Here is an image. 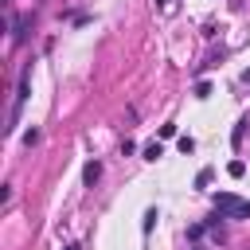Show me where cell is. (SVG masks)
<instances>
[{"label":"cell","mask_w":250,"mask_h":250,"mask_svg":"<svg viewBox=\"0 0 250 250\" xmlns=\"http://www.w3.org/2000/svg\"><path fill=\"white\" fill-rule=\"evenodd\" d=\"M27 90H31V66H23V74H20V82H16V102H12V125H16V117H20V105L27 102ZM8 125V129H12Z\"/></svg>","instance_id":"1"},{"label":"cell","mask_w":250,"mask_h":250,"mask_svg":"<svg viewBox=\"0 0 250 250\" xmlns=\"http://www.w3.org/2000/svg\"><path fill=\"white\" fill-rule=\"evenodd\" d=\"M98 176H102V164H98V160H90V164L82 168V184H86V188H94V184H98Z\"/></svg>","instance_id":"2"},{"label":"cell","mask_w":250,"mask_h":250,"mask_svg":"<svg viewBox=\"0 0 250 250\" xmlns=\"http://www.w3.org/2000/svg\"><path fill=\"white\" fill-rule=\"evenodd\" d=\"M234 207H238V199H234L230 191H219V195H215V211H227V215H230Z\"/></svg>","instance_id":"3"},{"label":"cell","mask_w":250,"mask_h":250,"mask_svg":"<svg viewBox=\"0 0 250 250\" xmlns=\"http://www.w3.org/2000/svg\"><path fill=\"white\" fill-rule=\"evenodd\" d=\"M164 156V148H160V141H152V145H145V160H160Z\"/></svg>","instance_id":"4"},{"label":"cell","mask_w":250,"mask_h":250,"mask_svg":"<svg viewBox=\"0 0 250 250\" xmlns=\"http://www.w3.org/2000/svg\"><path fill=\"white\" fill-rule=\"evenodd\" d=\"M156 219H160V215H156V207H148V211H145V223H141V230H145V234H148V230H152V223H156Z\"/></svg>","instance_id":"5"},{"label":"cell","mask_w":250,"mask_h":250,"mask_svg":"<svg viewBox=\"0 0 250 250\" xmlns=\"http://www.w3.org/2000/svg\"><path fill=\"white\" fill-rule=\"evenodd\" d=\"M250 215V199H238V207L230 211V219H246Z\"/></svg>","instance_id":"6"},{"label":"cell","mask_w":250,"mask_h":250,"mask_svg":"<svg viewBox=\"0 0 250 250\" xmlns=\"http://www.w3.org/2000/svg\"><path fill=\"white\" fill-rule=\"evenodd\" d=\"M227 172H230V176H234V180H238V176H242V172H246V164H242V160H230V164H227Z\"/></svg>","instance_id":"7"},{"label":"cell","mask_w":250,"mask_h":250,"mask_svg":"<svg viewBox=\"0 0 250 250\" xmlns=\"http://www.w3.org/2000/svg\"><path fill=\"white\" fill-rule=\"evenodd\" d=\"M23 145H27V148L39 145V129H27V133H23Z\"/></svg>","instance_id":"8"},{"label":"cell","mask_w":250,"mask_h":250,"mask_svg":"<svg viewBox=\"0 0 250 250\" xmlns=\"http://www.w3.org/2000/svg\"><path fill=\"white\" fill-rule=\"evenodd\" d=\"M156 8H168V0H156Z\"/></svg>","instance_id":"9"},{"label":"cell","mask_w":250,"mask_h":250,"mask_svg":"<svg viewBox=\"0 0 250 250\" xmlns=\"http://www.w3.org/2000/svg\"><path fill=\"white\" fill-rule=\"evenodd\" d=\"M66 250H78V246H66Z\"/></svg>","instance_id":"10"}]
</instances>
